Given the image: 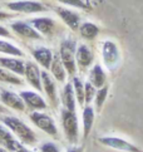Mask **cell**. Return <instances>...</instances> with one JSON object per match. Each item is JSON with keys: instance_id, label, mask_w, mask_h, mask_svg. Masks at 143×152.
I'll list each match as a JSON object with an SVG mask.
<instances>
[{"instance_id": "obj_1", "label": "cell", "mask_w": 143, "mask_h": 152, "mask_svg": "<svg viewBox=\"0 0 143 152\" xmlns=\"http://www.w3.org/2000/svg\"><path fill=\"white\" fill-rule=\"evenodd\" d=\"M1 121L8 128H10V131H13L15 133V136L23 143L34 145L36 142V136H35L34 131H33L28 124H25L23 121H20L19 118L12 117V116H5L1 118Z\"/></svg>"}, {"instance_id": "obj_2", "label": "cell", "mask_w": 143, "mask_h": 152, "mask_svg": "<svg viewBox=\"0 0 143 152\" xmlns=\"http://www.w3.org/2000/svg\"><path fill=\"white\" fill-rule=\"evenodd\" d=\"M75 50L77 43L73 39H64L60 43L59 48V57L63 62V66L67 70V73L74 75L77 73V63H75Z\"/></svg>"}, {"instance_id": "obj_3", "label": "cell", "mask_w": 143, "mask_h": 152, "mask_svg": "<svg viewBox=\"0 0 143 152\" xmlns=\"http://www.w3.org/2000/svg\"><path fill=\"white\" fill-rule=\"evenodd\" d=\"M101 54L104 67L108 70H114L118 68L120 64V53L114 42L104 40L101 44Z\"/></svg>"}, {"instance_id": "obj_4", "label": "cell", "mask_w": 143, "mask_h": 152, "mask_svg": "<svg viewBox=\"0 0 143 152\" xmlns=\"http://www.w3.org/2000/svg\"><path fill=\"white\" fill-rule=\"evenodd\" d=\"M62 123H63V129L68 142L72 145H75L78 142V137H79V126H78V118H77L75 112H72L63 108Z\"/></svg>"}, {"instance_id": "obj_5", "label": "cell", "mask_w": 143, "mask_h": 152, "mask_svg": "<svg viewBox=\"0 0 143 152\" xmlns=\"http://www.w3.org/2000/svg\"><path fill=\"white\" fill-rule=\"evenodd\" d=\"M29 118L38 128L42 129L43 132H45L47 134L53 136V137H57L58 136V128L55 126L54 119L50 116L45 115V113H42L39 111H34L30 113Z\"/></svg>"}, {"instance_id": "obj_6", "label": "cell", "mask_w": 143, "mask_h": 152, "mask_svg": "<svg viewBox=\"0 0 143 152\" xmlns=\"http://www.w3.org/2000/svg\"><path fill=\"white\" fill-rule=\"evenodd\" d=\"M7 7L10 10H13V12L26 13V14L47 12V8L44 7L42 3L33 1V0H18V1H12V3H8Z\"/></svg>"}, {"instance_id": "obj_7", "label": "cell", "mask_w": 143, "mask_h": 152, "mask_svg": "<svg viewBox=\"0 0 143 152\" xmlns=\"http://www.w3.org/2000/svg\"><path fill=\"white\" fill-rule=\"evenodd\" d=\"M99 142L104 146H108L111 148L124 151V152H142L138 147H136L133 143H129L128 141L122 140L119 137H101Z\"/></svg>"}, {"instance_id": "obj_8", "label": "cell", "mask_w": 143, "mask_h": 152, "mask_svg": "<svg viewBox=\"0 0 143 152\" xmlns=\"http://www.w3.org/2000/svg\"><path fill=\"white\" fill-rule=\"evenodd\" d=\"M0 99L7 107L12 108V110L23 112L25 110V103L20 94H16L14 92H10L7 89H0Z\"/></svg>"}, {"instance_id": "obj_9", "label": "cell", "mask_w": 143, "mask_h": 152, "mask_svg": "<svg viewBox=\"0 0 143 152\" xmlns=\"http://www.w3.org/2000/svg\"><path fill=\"white\" fill-rule=\"evenodd\" d=\"M20 97L23 98L25 106H28L30 110L33 111H40V110H45L48 107L44 98L34 91H23L20 92Z\"/></svg>"}, {"instance_id": "obj_10", "label": "cell", "mask_w": 143, "mask_h": 152, "mask_svg": "<svg viewBox=\"0 0 143 152\" xmlns=\"http://www.w3.org/2000/svg\"><path fill=\"white\" fill-rule=\"evenodd\" d=\"M25 78L26 80L29 82V84L35 88L38 92H42V73H40V69L39 67L36 66L35 63H31V62H25Z\"/></svg>"}, {"instance_id": "obj_11", "label": "cell", "mask_w": 143, "mask_h": 152, "mask_svg": "<svg viewBox=\"0 0 143 152\" xmlns=\"http://www.w3.org/2000/svg\"><path fill=\"white\" fill-rule=\"evenodd\" d=\"M93 59H94L93 52L85 44H80V45L77 47L75 63H77V66H78V68L80 70H85L93 63Z\"/></svg>"}, {"instance_id": "obj_12", "label": "cell", "mask_w": 143, "mask_h": 152, "mask_svg": "<svg viewBox=\"0 0 143 152\" xmlns=\"http://www.w3.org/2000/svg\"><path fill=\"white\" fill-rule=\"evenodd\" d=\"M12 29L15 31L18 35L23 38H28V39H40L42 34L33 28V26L25 21H15L12 24Z\"/></svg>"}, {"instance_id": "obj_13", "label": "cell", "mask_w": 143, "mask_h": 152, "mask_svg": "<svg viewBox=\"0 0 143 152\" xmlns=\"http://www.w3.org/2000/svg\"><path fill=\"white\" fill-rule=\"evenodd\" d=\"M0 66L19 75H24L25 73V62L14 57H0Z\"/></svg>"}, {"instance_id": "obj_14", "label": "cell", "mask_w": 143, "mask_h": 152, "mask_svg": "<svg viewBox=\"0 0 143 152\" xmlns=\"http://www.w3.org/2000/svg\"><path fill=\"white\" fill-rule=\"evenodd\" d=\"M42 86H43V89L45 91L49 101H50L54 106H57V103H58L57 87H55V83H54L53 78L50 77V74L45 72V70L42 72Z\"/></svg>"}, {"instance_id": "obj_15", "label": "cell", "mask_w": 143, "mask_h": 152, "mask_svg": "<svg viewBox=\"0 0 143 152\" xmlns=\"http://www.w3.org/2000/svg\"><path fill=\"white\" fill-rule=\"evenodd\" d=\"M55 12H57V14L59 15L60 18H62V20L69 26L70 29L77 30L80 26L79 25L80 24V18H79V15L77 13L72 12V10H69V9L60 8V7L55 8Z\"/></svg>"}, {"instance_id": "obj_16", "label": "cell", "mask_w": 143, "mask_h": 152, "mask_svg": "<svg viewBox=\"0 0 143 152\" xmlns=\"http://www.w3.org/2000/svg\"><path fill=\"white\" fill-rule=\"evenodd\" d=\"M0 145L8 151H18L21 148V145L13 137L12 132L1 124H0Z\"/></svg>"}, {"instance_id": "obj_17", "label": "cell", "mask_w": 143, "mask_h": 152, "mask_svg": "<svg viewBox=\"0 0 143 152\" xmlns=\"http://www.w3.org/2000/svg\"><path fill=\"white\" fill-rule=\"evenodd\" d=\"M31 54L40 66H43L45 69L50 68V64L53 61V53L50 49H48L45 47H38L31 50Z\"/></svg>"}, {"instance_id": "obj_18", "label": "cell", "mask_w": 143, "mask_h": 152, "mask_svg": "<svg viewBox=\"0 0 143 152\" xmlns=\"http://www.w3.org/2000/svg\"><path fill=\"white\" fill-rule=\"evenodd\" d=\"M31 25L38 33L44 34V35H49L52 34V31L54 29V25H55V21L50 18H35L33 19Z\"/></svg>"}, {"instance_id": "obj_19", "label": "cell", "mask_w": 143, "mask_h": 152, "mask_svg": "<svg viewBox=\"0 0 143 152\" xmlns=\"http://www.w3.org/2000/svg\"><path fill=\"white\" fill-rule=\"evenodd\" d=\"M60 97H62V102H63V106L65 110L75 112V94H74L73 84L72 83L65 84Z\"/></svg>"}, {"instance_id": "obj_20", "label": "cell", "mask_w": 143, "mask_h": 152, "mask_svg": "<svg viewBox=\"0 0 143 152\" xmlns=\"http://www.w3.org/2000/svg\"><path fill=\"white\" fill-rule=\"evenodd\" d=\"M106 80H107V74L104 73L103 68L99 64H96L89 72V82L96 87V88H102L103 86H106Z\"/></svg>"}, {"instance_id": "obj_21", "label": "cell", "mask_w": 143, "mask_h": 152, "mask_svg": "<svg viewBox=\"0 0 143 152\" xmlns=\"http://www.w3.org/2000/svg\"><path fill=\"white\" fill-rule=\"evenodd\" d=\"M49 69L52 70L53 77L55 78L58 82H64L65 78H67V70H65V68L63 66V62H62V59H60L59 56L53 57V61H52L50 68Z\"/></svg>"}, {"instance_id": "obj_22", "label": "cell", "mask_w": 143, "mask_h": 152, "mask_svg": "<svg viewBox=\"0 0 143 152\" xmlns=\"http://www.w3.org/2000/svg\"><path fill=\"white\" fill-rule=\"evenodd\" d=\"M94 123V108L89 104H85L83 110V137L87 138L89 132L92 131Z\"/></svg>"}, {"instance_id": "obj_23", "label": "cell", "mask_w": 143, "mask_h": 152, "mask_svg": "<svg viewBox=\"0 0 143 152\" xmlns=\"http://www.w3.org/2000/svg\"><path fill=\"white\" fill-rule=\"evenodd\" d=\"M79 31H80V35L85 38V39H94L99 34V28L96 24L87 21V23H83L79 26Z\"/></svg>"}, {"instance_id": "obj_24", "label": "cell", "mask_w": 143, "mask_h": 152, "mask_svg": "<svg viewBox=\"0 0 143 152\" xmlns=\"http://www.w3.org/2000/svg\"><path fill=\"white\" fill-rule=\"evenodd\" d=\"M0 53L7 54V56H12V57H23L24 53L21 52L18 47H15L12 43H9L7 40H1L0 39Z\"/></svg>"}, {"instance_id": "obj_25", "label": "cell", "mask_w": 143, "mask_h": 152, "mask_svg": "<svg viewBox=\"0 0 143 152\" xmlns=\"http://www.w3.org/2000/svg\"><path fill=\"white\" fill-rule=\"evenodd\" d=\"M73 89H74V94H75V99L79 103L80 106H84V84L82 83V80L78 77L73 78Z\"/></svg>"}, {"instance_id": "obj_26", "label": "cell", "mask_w": 143, "mask_h": 152, "mask_svg": "<svg viewBox=\"0 0 143 152\" xmlns=\"http://www.w3.org/2000/svg\"><path fill=\"white\" fill-rule=\"evenodd\" d=\"M0 80L4 83H10V84H15V86L23 84V80L19 77H16L14 73H12L10 70L5 69V68H0Z\"/></svg>"}, {"instance_id": "obj_27", "label": "cell", "mask_w": 143, "mask_h": 152, "mask_svg": "<svg viewBox=\"0 0 143 152\" xmlns=\"http://www.w3.org/2000/svg\"><path fill=\"white\" fill-rule=\"evenodd\" d=\"M107 94H108V87L107 86H103L102 88H99V89L97 91L96 97H94V102H96V108H97L98 112L102 110L104 102H106Z\"/></svg>"}, {"instance_id": "obj_28", "label": "cell", "mask_w": 143, "mask_h": 152, "mask_svg": "<svg viewBox=\"0 0 143 152\" xmlns=\"http://www.w3.org/2000/svg\"><path fill=\"white\" fill-rule=\"evenodd\" d=\"M96 93H97L96 87L90 82H87L84 84V102H85V104H89V103L94 99Z\"/></svg>"}, {"instance_id": "obj_29", "label": "cell", "mask_w": 143, "mask_h": 152, "mask_svg": "<svg viewBox=\"0 0 143 152\" xmlns=\"http://www.w3.org/2000/svg\"><path fill=\"white\" fill-rule=\"evenodd\" d=\"M58 1L70 5V7H75V8H80V9H88V4L84 0H58Z\"/></svg>"}, {"instance_id": "obj_30", "label": "cell", "mask_w": 143, "mask_h": 152, "mask_svg": "<svg viewBox=\"0 0 143 152\" xmlns=\"http://www.w3.org/2000/svg\"><path fill=\"white\" fill-rule=\"evenodd\" d=\"M40 151L42 152H59L58 147L53 142H45L40 146Z\"/></svg>"}, {"instance_id": "obj_31", "label": "cell", "mask_w": 143, "mask_h": 152, "mask_svg": "<svg viewBox=\"0 0 143 152\" xmlns=\"http://www.w3.org/2000/svg\"><path fill=\"white\" fill-rule=\"evenodd\" d=\"M0 37H10V33H9V30L7 28H4V26L0 25Z\"/></svg>"}, {"instance_id": "obj_32", "label": "cell", "mask_w": 143, "mask_h": 152, "mask_svg": "<svg viewBox=\"0 0 143 152\" xmlns=\"http://www.w3.org/2000/svg\"><path fill=\"white\" fill-rule=\"evenodd\" d=\"M12 15L10 14H8V13H5V12H1L0 10V20H4V19H8V18H10Z\"/></svg>"}, {"instance_id": "obj_33", "label": "cell", "mask_w": 143, "mask_h": 152, "mask_svg": "<svg viewBox=\"0 0 143 152\" xmlns=\"http://www.w3.org/2000/svg\"><path fill=\"white\" fill-rule=\"evenodd\" d=\"M67 152H83V150L82 148H69V150H67Z\"/></svg>"}, {"instance_id": "obj_34", "label": "cell", "mask_w": 143, "mask_h": 152, "mask_svg": "<svg viewBox=\"0 0 143 152\" xmlns=\"http://www.w3.org/2000/svg\"><path fill=\"white\" fill-rule=\"evenodd\" d=\"M16 152H26V150H25L24 147H21V148H19V150L16 151Z\"/></svg>"}, {"instance_id": "obj_35", "label": "cell", "mask_w": 143, "mask_h": 152, "mask_svg": "<svg viewBox=\"0 0 143 152\" xmlns=\"http://www.w3.org/2000/svg\"><path fill=\"white\" fill-rule=\"evenodd\" d=\"M0 152H9L7 148H4V147H0Z\"/></svg>"}, {"instance_id": "obj_36", "label": "cell", "mask_w": 143, "mask_h": 152, "mask_svg": "<svg viewBox=\"0 0 143 152\" xmlns=\"http://www.w3.org/2000/svg\"><path fill=\"white\" fill-rule=\"evenodd\" d=\"M0 112H4V107L1 104H0Z\"/></svg>"}, {"instance_id": "obj_37", "label": "cell", "mask_w": 143, "mask_h": 152, "mask_svg": "<svg viewBox=\"0 0 143 152\" xmlns=\"http://www.w3.org/2000/svg\"><path fill=\"white\" fill-rule=\"evenodd\" d=\"M26 152H31V151H26Z\"/></svg>"}]
</instances>
